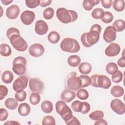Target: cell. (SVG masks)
Returning <instances> with one entry per match:
<instances>
[{"instance_id":"obj_10","label":"cell","mask_w":125,"mask_h":125,"mask_svg":"<svg viewBox=\"0 0 125 125\" xmlns=\"http://www.w3.org/2000/svg\"><path fill=\"white\" fill-rule=\"evenodd\" d=\"M110 107L112 110L117 114L123 115L125 112V105L119 99L116 98L112 100L110 103Z\"/></svg>"},{"instance_id":"obj_19","label":"cell","mask_w":125,"mask_h":125,"mask_svg":"<svg viewBox=\"0 0 125 125\" xmlns=\"http://www.w3.org/2000/svg\"><path fill=\"white\" fill-rule=\"evenodd\" d=\"M31 111V107L30 105L26 103H23L20 104L18 107V112L19 114L22 116H26L29 114Z\"/></svg>"},{"instance_id":"obj_5","label":"cell","mask_w":125,"mask_h":125,"mask_svg":"<svg viewBox=\"0 0 125 125\" xmlns=\"http://www.w3.org/2000/svg\"><path fill=\"white\" fill-rule=\"evenodd\" d=\"M56 112L64 121L67 122L73 116L70 107L63 101H58L55 104Z\"/></svg>"},{"instance_id":"obj_4","label":"cell","mask_w":125,"mask_h":125,"mask_svg":"<svg viewBox=\"0 0 125 125\" xmlns=\"http://www.w3.org/2000/svg\"><path fill=\"white\" fill-rule=\"evenodd\" d=\"M100 33L90 31L88 33H83L81 37V41L83 45L86 47H90L99 41Z\"/></svg>"},{"instance_id":"obj_35","label":"cell","mask_w":125,"mask_h":125,"mask_svg":"<svg viewBox=\"0 0 125 125\" xmlns=\"http://www.w3.org/2000/svg\"><path fill=\"white\" fill-rule=\"evenodd\" d=\"M113 18L114 17L113 14L111 12L109 11H105L104 12L101 19L103 22L105 23H109L112 21Z\"/></svg>"},{"instance_id":"obj_1","label":"cell","mask_w":125,"mask_h":125,"mask_svg":"<svg viewBox=\"0 0 125 125\" xmlns=\"http://www.w3.org/2000/svg\"><path fill=\"white\" fill-rule=\"evenodd\" d=\"M56 16L61 22L66 24L76 21L78 16L75 11L60 7L57 10Z\"/></svg>"},{"instance_id":"obj_26","label":"cell","mask_w":125,"mask_h":125,"mask_svg":"<svg viewBox=\"0 0 125 125\" xmlns=\"http://www.w3.org/2000/svg\"><path fill=\"white\" fill-rule=\"evenodd\" d=\"M41 109L43 112L50 113L52 111L53 109V104L49 101H44L41 104Z\"/></svg>"},{"instance_id":"obj_48","label":"cell","mask_w":125,"mask_h":125,"mask_svg":"<svg viewBox=\"0 0 125 125\" xmlns=\"http://www.w3.org/2000/svg\"><path fill=\"white\" fill-rule=\"evenodd\" d=\"M66 125H81L80 122L79 120L75 116H73L70 120L65 123Z\"/></svg>"},{"instance_id":"obj_51","label":"cell","mask_w":125,"mask_h":125,"mask_svg":"<svg viewBox=\"0 0 125 125\" xmlns=\"http://www.w3.org/2000/svg\"><path fill=\"white\" fill-rule=\"evenodd\" d=\"M52 2L51 0H40V5L42 7H45L49 5Z\"/></svg>"},{"instance_id":"obj_18","label":"cell","mask_w":125,"mask_h":125,"mask_svg":"<svg viewBox=\"0 0 125 125\" xmlns=\"http://www.w3.org/2000/svg\"><path fill=\"white\" fill-rule=\"evenodd\" d=\"M75 93L69 89L63 90L61 95V99L65 103H69L75 98Z\"/></svg>"},{"instance_id":"obj_29","label":"cell","mask_w":125,"mask_h":125,"mask_svg":"<svg viewBox=\"0 0 125 125\" xmlns=\"http://www.w3.org/2000/svg\"><path fill=\"white\" fill-rule=\"evenodd\" d=\"M113 26L116 32H122L125 28V22L123 20L118 19L113 22Z\"/></svg>"},{"instance_id":"obj_42","label":"cell","mask_w":125,"mask_h":125,"mask_svg":"<svg viewBox=\"0 0 125 125\" xmlns=\"http://www.w3.org/2000/svg\"><path fill=\"white\" fill-rule=\"evenodd\" d=\"M26 95V92L24 90H22L21 92H16L15 94V98L18 101L21 102L25 100Z\"/></svg>"},{"instance_id":"obj_20","label":"cell","mask_w":125,"mask_h":125,"mask_svg":"<svg viewBox=\"0 0 125 125\" xmlns=\"http://www.w3.org/2000/svg\"><path fill=\"white\" fill-rule=\"evenodd\" d=\"M79 70L82 74H88L92 70L91 65L87 62H82L79 66Z\"/></svg>"},{"instance_id":"obj_45","label":"cell","mask_w":125,"mask_h":125,"mask_svg":"<svg viewBox=\"0 0 125 125\" xmlns=\"http://www.w3.org/2000/svg\"><path fill=\"white\" fill-rule=\"evenodd\" d=\"M7 88L3 85H0V100H2L8 94Z\"/></svg>"},{"instance_id":"obj_43","label":"cell","mask_w":125,"mask_h":125,"mask_svg":"<svg viewBox=\"0 0 125 125\" xmlns=\"http://www.w3.org/2000/svg\"><path fill=\"white\" fill-rule=\"evenodd\" d=\"M40 0H26L25 4L26 6L30 8H34L40 5Z\"/></svg>"},{"instance_id":"obj_27","label":"cell","mask_w":125,"mask_h":125,"mask_svg":"<svg viewBox=\"0 0 125 125\" xmlns=\"http://www.w3.org/2000/svg\"><path fill=\"white\" fill-rule=\"evenodd\" d=\"M11 49L9 45L5 43H2L0 45V53L1 56H9L11 54Z\"/></svg>"},{"instance_id":"obj_52","label":"cell","mask_w":125,"mask_h":125,"mask_svg":"<svg viewBox=\"0 0 125 125\" xmlns=\"http://www.w3.org/2000/svg\"><path fill=\"white\" fill-rule=\"evenodd\" d=\"M117 64L118 66L121 67H125V56H123L117 61Z\"/></svg>"},{"instance_id":"obj_9","label":"cell","mask_w":125,"mask_h":125,"mask_svg":"<svg viewBox=\"0 0 125 125\" xmlns=\"http://www.w3.org/2000/svg\"><path fill=\"white\" fill-rule=\"evenodd\" d=\"M28 78L25 76H20L13 83V88L15 91L21 92L27 86Z\"/></svg>"},{"instance_id":"obj_47","label":"cell","mask_w":125,"mask_h":125,"mask_svg":"<svg viewBox=\"0 0 125 125\" xmlns=\"http://www.w3.org/2000/svg\"><path fill=\"white\" fill-rule=\"evenodd\" d=\"M90 109V104L87 102H83V106H82L81 113L83 114H86L89 111Z\"/></svg>"},{"instance_id":"obj_53","label":"cell","mask_w":125,"mask_h":125,"mask_svg":"<svg viewBox=\"0 0 125 125\" xmlns=\"http://www.w3.org/2000/svg\"><path fill=\"white\" fill-rule=\"evenodd\" d=\"M95 125H107L108 123L106 122V121L104 120V119H101L100 120L98 121H96V122L94 124Z\"/></svg>"},{"instance_id":"obj_44","label":"cell","mask_w":125,"mask_h":125,"mask_svg":"<svg viewBox=\"0 0 125 125\" xmlns=\"http://www.w3.org/2000/svg\"><path fill=\"white\" fill-rule=\"evenodd\" d=\"M14 34H20V32L19 30L15 27H11L7 29L6 32V36L9 39L11 36Z\"/></svg>"},{"instance_id":"obj_40","label":"cell","mask_w":125,"mask_h":125,"mask_svg":"<svg viewBox=\"0 0 125 125\" xmlns=\"http://www.w3.org/2000/svg\"><path fill=\"white\" fill-rule=\"evenodd\" d=\"M112 81L115 83H119L123 80V74L121 71L118 70L114 74L112 75Z\"/></svg>"},{"instance_id":"obj_31","label":"cell","mask_w":125,"mask_h":125,"mask_svg":"<svg viewBox=\"0 0 125 125\" xmlns=\"http://www.w3.org/2000/svg\"><path fill=\"white\" fill-rule=\"evenodd\" d=\"M104 113L101 110H95L92 112L89 115V117L90 119L94 121H98L104 118Z\"/></svg>"},{"instance_id":"obj_6","label":"cell","mask_w":125,"mask_h":125,"mask_svg":"<svg viewBox=\"0 0 125 125\" xmlns=\"http://www.w3.org/2000/svg\"><path fill=\"white\" fill-rule=\"evenodd\" d=\"M13 47L20 52L25 51L28 47V44L20 34H14L9 39Z\"/></svg>"},{"instance_id":"obj_46","label":"cell","mask_w":125,"mask_h":125,"mask_svg":"<svg viewBox=\"0 0 125 125\" xmlns=\"http://www.w3.org/2000/svg\"><path fill=\"white\" fill-rule=\"evenodd\" d=\"M8 116V111L6 110V109L0 108V121H3L6 120Z\"/></svg>"},{"instance_id":"obj_22","label":"cell","mask_w":125,"mask_h":125,"mask_svg":"<svg viewBox=\"0 0 125 125\" xmlns=\"http://www.w3.org/2000/svg\"><path fill=\"white\" fill-rule=\"evenodd\" d=\"M4 104L6 108L10 110H14L16 109L18 106V101L12 98H9L6 99Z\"/></svg>"},{"instance_id":"obj_11","label":"cell","mask_w":125,"mask_h":125,"mask_svg":"<svg viewBox=\"0 0 125 125\" xmlns=\"http://www.w3.org/2000/svg\"><path fill=\"white\" fill-rule=\"evenodd\" d=\"M116 38V31L113 26H108L103 33V39L107 43H111Z\"/></svg>"},{"instance_id":"obj_28","label":"cell","mask_w":125,"mask_h":125,"mask_svg":"<svg viewBox=\"0 0 125 125\" xmlns=\"http://www.w3.org/2000/svg\"><path fill=\"white\" fill-rule=\"evenodd\" d=\"M125 1L124 0H115L113 1V8L117 12H121L125 9Z\"/></svg>"},{"instance_id":"obj_23","label":"cell","mask_w":125,"mask_h":125,"mask_svg":"<svg viewBox=\"0 0 125 125\" xmlns=\"http://www.w3.org/2000/svg\"><path fill=\"white\" fill-rule=\"evenodd\" d=\"M81 60L79 56L77 55L70 56L67 59V63L71 67H75L78 66Z\"/></svg>"},{"instance_id":"obj_24","label":"cell","mask_w":125,"mask_h":125,"mask_svg":"<svg viewBox=\"0 0 125 125\" xmlns=\"http://www.w3.org/2000/svg\"><path fill=\"white\" fill-rule=\"evenodd\" d=\"M110 93L111 95L115 97H120L123 96L124 89L120 85H114L111 88Z\"/></svg>"},{"instance_id":"obj_36","label":"cell","mask_w":125,"mask_h":125,"mask_svg":"<svg viewBox=\"0 0 125 125\" xmlns=\"http://www.w3.org/2000/svg\"><path fill=\"white\" fill-rule=\"evenodd\" d=\"M77 97L82 100H86L89 96V93L88 91L83 88L79 89L76 93Z\"/></svg>"},{"instance_id":"obj_14","label":"cell","mask_w":125,"mask_h":125,"mask_svg":"<svg viewBox=\"0 0 125 125\" xmlns=\"http://www.w3.org/2000/svg\"><path fill=\"white\" fill-rule=\"evenodd\" d=\"M67 85L70 90H77L81 88V81L79 77L72 76L67 81Z\"/></svg>"},{"instance_id":"obj_38","label":"cell","mask_w":125,"mask_h":125,"mask_svg":"<svg viewBox=\"0 0 125 125\" xmlns=\"http://www.w3.org/2000/svg\"><path fill=\"white\" fill-rule=\"evenodd\" d=\"M71 106L74 111L81 112L83 106V102L78 100H76L71 104Z\"/></svg>"},{"instance_id":"obj_39","label":"cell","mask_w":125,"mask_h":125,"mask_svg":"<svg viewBox=\"0 0 125 125\" xmlns=\"http://www.w3.org/2000/svg\"><path fill=\"white\" fill-rule=\"evenodd\" d=\"M104 13V11L103 9L100 8H96L92 11L91 16L93 18L98 20L101 18Z\"/></svg>"},{"instance_id":"obj_25","label":"cell","mask_w":125,"mask_h":125,"mask_svg":"<svg viewBox=\"0 0 125 125\" xmlns=\"http://www.w3.org/2000/svg\"><path fill=\"white\" fill-rule=\"evenodd\" d=\"M13 74L9 70H6L1 74V80L5 83H10L13 81Z\"/></svg>"},{"instance_id":"obj_54","label":"cell","mask_w":125,"mask_h":125,"mask_svg":"<svg viewBox=\"0 0 125 125\" xmlns=\"http://www.w3.org/2000/svg\"><path fill=\"white\" fill-rule=\"evenodd\" d=\"M0 1L1 3L5 5H8L13 1V0H1Z\"/></svg>"},{"instance_id":"obj_15","label":"cell","mask_w":125,"mask_h":125,"mask_svg":"<svg viewBox=\"0 0 125 125\" xmlns=\"http://www.w3.org/2000/svg\"><path fill=\"white\" fill-rule=\"evenodd\" d=\"M120 46L116 43H110L105 49V54L110 57H112L118 55L120 52Z\"/></svg>"},{"instance_id":"obj_7","label":"cell","mask_w":125,"mask_h":125,"mask_svg":"<svg viewBox=\"0 0 125 125\" xmlns=\"http://www.w3.org/2000/svg\"><path fill=\"white\" fill-rule=\"evenodd\" d=\"M26 60L25 58L19 56L15 58L13 62L12 70L17 75L21 76L26 71Z\"/></svg>"},{"instance_id":"obj_37","label":"cell","mask_w":125,"mask_h":125,"mask_svg":"<svg viewBox=\"0 0 125 125\" xmlns=\"http://www.w3.org/2000/svg\"><path fill=\"white\" fill-rule=\"evenodd\" d=\"M54 15V9L51 7H48L44 9L43 12V16L46 20H51Z\"/></svg>"},{"instance_id":"obj_49","label":"cell","mask_w":125,"mask_h":125,"mask_svg":"<svg viewBox=\"0 0 125 125\" xmlns=\"http://www.w3.org/2000/svg\"><path fill=\"white\" fill-rule=\"evenodd\" d=\"M102 4L103 5V6L106 9L109 8L111 7L112 4V2H113V0H102L101 1Z\"/></svg>"},{"instance_id":"obj_17","label":"cell","mask_w":125,"mask_h":125,"mask_svg":"<svg viewBox=\"0 0 125 125\" xmlns=\"http://www.w3.org/2000/svg\"><path fill=\"white\" fill-rule=\"evenodd\" d=\"M20 12L19 7L16 4H13L9 6L6 10V17L11 20L17 18Z\"/></svg>"},{"instance_id":"obj_30","label":"cell","mask_w":125,"mask_h":125,"mask_svg":"<svg viewBox=\"0 0 125 125\" xmlns=\"http://www.w3.org/2000/svg\"><path fill=\"white\" fill-rule=\"evenodd\" d=\"M47 39L50 42L55 44L59 41L60 39V36L57 32L53 31L49 33L47 36Z\"/></svg>"},{"instance_id":"obj_12","label":"cell","mask_w":125,"mask_h":125,"mask_svg":"<svg viewBox=\"0 0 125 125\" xmlns=\"http://www.w3.org/2000/svg\"><path fill=\"white\" fill-rule=\"evenodd\" d=\"M28 51L31 56L38 58L43 55L44 52V48L41 44L36 43L29 47Z\"/></svg>"},{"instance_id":"obj_55","label":"cell","mask_w":125,"mask_h":125,"mask_svg":"<svg viewBox=\"0 0 125 125\" xmlns=\"http://www.w3.org/2000/svg\"><path fill=\"white\" fill-rule=\"evenodd\" d=\"M4 125H15V124H18V125H20V124L19 123H18V122H16L14 121H8V122H5L4 124Z\"/></svg>"},{"instance_id":"obj_16","label":"cell","mask_w":125,"mask_h":125,"mask_svg":"<svg viewBox=\"0 0 125 125\" xmlns=\"http://www.w3.org/2000/svg\"><path fill=\"white\" fill-rule=\"evenodd\" d=\"M48 30V26L47 23L42 20H39L36 21L35 26V31L39 35L45 34Z\"/></svg>"},{"instance_id":"obj_8","label":"cell","mask_w":125,"mask_h":125,"mask_svg":"<svg viewBox=\"0 0 125 125\" xmlns=\"http://www.w3.org/2000/svg\"><path fill=\"white\" fill-rule=\"evenodd\" d=\"M29 87L32 92L42 93L44 88V84L39 78H33L29 80Z\"/></svg>"},{"instance_id":"obj_21","label":"cell","mask_w":125,"mask_h":125,"mask_svg":"<svg viewBox=\"0 0 125 125\" xmlns=\"http://www.w3.org/2000/svg\"><path fill=\"white\" fill-rule=\"evenodd\" d=\"M100 1L99 0H84L83 2V6L85 10L90 11L95 5L98 4Z\"/></svg>"},{"instance_id":"obj_41","label":"cell","mask_w":125,"mask_h":125,"mask_svg":"<svg viewBox=\"0 0 125 125\" xmlns=\"http://www.w3.org/2000/svg\"><path fill=\"white\" fill-rule=\"evenodd\" d=\"M55 120L54 118L50 115L45 116L42 120V125H55Z\"/></svg>"},{"instance_id":"obj_34","label":"cell","mask_w":125,"mask_h":125,"mask_svg":"<svg viewBox=\"0 0 125 125\" xmlns=\"http://www.w3.org/2000/svg\"><path fill=\"white\" fill-rule=\"evenodd\" d=\"M41 101V96L38 92H33L29 97L30 103L33 105L38 104Z\"/></svg>"},{"instance_id":"obj_3","label":"cell","mask_w":125,"mask_h":125,"mask_svg":"<svg viewBox=\"0 0 125 125\" xmlns=\"http://www.w3.org/2000/svg\"><path fill=\"white\" fill-rule=\"evenodd\" d=\"M92 86L95 87H100L104 89H108L111 85V82L109 78L104 75L94 74L90 77Z\"/></svg>"},{"instance_id":"obj_13","label":"cell","mask_w":125,"mask_h":125,"mask_svg":"<svg viewBox=\"0 0 125 125\" xmlns=\"http://www.w3.org/2000/svg\"><path fill=\"white\" fill-rule=\"evenodd\" d=\"M35 18V13L30 10H25L23 11L20 17L21 22L25 25H30L34 21Z\"/></svg>"},{"instance_id":"obj_33","label":"cell","mask_w":125,"mask_h":125,"mask_svg":"<svg viewBox=\"0 0 125 125\" xmlns=\"http://www.w3.org/2000/svg\"><path fill=\"white\" fill-rule=\"evenodd\" d=\"M105 70L106 72L109 74L113 75L118 70V67L115 63L111 62L106 64L105 67Z\"/></svg>"},{"instance_id":"obj_50","label":"cell","mask_w":125,"mask_h":125,"mask_svg":"<svg viewBox=\"0 0 125 125\" xmlns=\"http://www.w3.org/2000/svg\"><path fill=\"white\" fill-rule=\"evenodd\" d=\"M90 30L96 31V32H97L100 33L102 31V27L100 25L98 24H93L91 26Z\"/></svg>"},{"instance_id":"obj_2","label":"cell","mask_w":125,"mask_h":125,"mask_svg":"<svg viewBox=\"0 0 125 125\" xmlns=\"http://www.w3.org/2000/svg\"><path fill=\"white\" fill-rule=\"evenodd\" d=\"M61 49L69 53H77L80 49V45L77 40L70 38H65L60 44Z\"/></svg>"},{"instance_id":"obj_32","label":"cell","mask_w":125,"mask_h":125,"mask_svg":"<svg viewBox=\"0 0 125 125\" xmlns=\"http://www.w3.org/2000/svg\"><path fill=\"white\" fill-rule=\"evenodd\" d=\"M79 77L81 81V88L87 87L91 84V78L88 75L83 74L80 75Z\"/></svg>"}]
</instances>
